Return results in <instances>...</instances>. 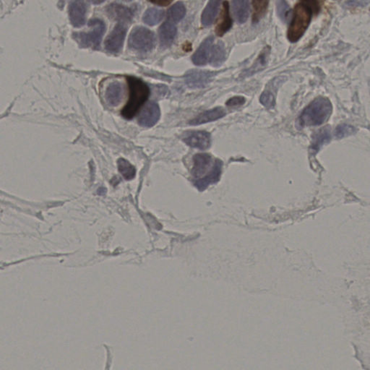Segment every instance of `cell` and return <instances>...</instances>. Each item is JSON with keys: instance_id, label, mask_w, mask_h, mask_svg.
<instances>
[{"instance_id": "603a6c76", "label": "cell", "mask_w": 370, "mask_h": 370, "mask_svg": "<svg viewBox=\"0 0 370 370\" xmlns=\"http://www.w3.org/2000/svg\"><path fill=\"white\" fill-rule=\"evenodd\" d=\"M226 59V49L222 42L213 44L209 62L213 67H219Z\"/></svg>"}, {"instance_id": "d4e9b609", "label": "cell", "mask_w": 370, "mask_h": 370, "mask_svg": "<svg viewBox=\"0 0 370 370\" xmlns=\"http://www.w3.org/2000/svg\"><path fill=\"white\" fill-rule=\"evenodd\" d=\"M186 9L183 3L179 1L171 7L168 11V20L170 22H178L185 17Z\"/></svg>"}, {"instance_id": "9c48e42d", "label": "cell", "mask_w": 370, "mask_h": 370, "mask_svg": "<svg viewBox=\"0 0 370 370\" xmlns=\"http://www.w3.org/2000/svg\"><path fill=\"white\" fill-rule=\"evenodd\" d=\"M161 115L157 103L149 102L145 106L138 117V123L145 127H151L157 123Z\"/></svg>"}, {"instance_id": "4316f807", "label": "cell", "mask_w": 370, "mask_h": 370, "mask_svg": "<svg viewBox=\"0 0 370 370\" xmlns=\"http://www.w3.org/2000/svg\"><path fill=\"white\" fill-rule=\"evenodd\" d=\"M268 1H253V22L258 23L264 17L268 7Z\"/></svg>"}, {"instance_id": "4dcf8cb0", "label": "cell", "mask_w": 370, "mask_h": 370, "mask_svg": "<svg viewBox=\"0 0 370 370\" xmlns=\"http://www.w3.org/2000/svg\"><path fill=\"white\" fill-rule=\"evenodd\" d=\"M245 101H246V100H245V98H244V97L235 96L228 100L226 105L228 106H242V105H243L245 103Z\"/></svg>"}, {"instance_id": "ac0fdd59", "label": "cell", "mask_w": 370, "mask_h": 370, "mask_svg": "<svg viewBox=\"0 0 370 370\" xmlns=\"http://www.w3.org/2000/svg\"><path fill=\"white\" fill-rule=\"evenodd\" d=\"M107 13L114 20L119 21L120 23H124L132 20L133 13L130 8L124 7L122 4H111L107 7Z\"/></svg>"}, {"instance_id": "4fadbf2b", "label": "cell", "mask_w": 370, "mask_h": 370, "mask_svg": "<svg viewBox=\"0 0 370 370\" xmlns=\"http://www.w3.org/2000/svg\"><path fill=\"white\" fill-rule=\"evenodd\" d=\"M222 169V162L220 160H216L213 165L212 170L203 178L195 181V185L199 190H203L206 189L211 184L218 182L221 174Z\"/></svg>"}, {"instance_id": "30bf717a", "label": "cell", "mask_w": 370, "mask_h": 370, "mask_svg": "<svg viewBox=\"0 0 370 370\" xmlns=\"http://www.w3.org/2000/svg\"><path fill=\"white\" fill-rule=\"evenodd\" d=\"M214 44V38L212 35L208 37L199 46L195 54L192 55V62L198 66H203L209 62L211 51Z\"/></svg>"}, {"instance_id": "e0dca14e", "label": "cell", "mask_w": 370, "mask_h": 370, "mask_svg": "<svg viewBox=\"0 0 370 370\" xmlns=\"http://www.w3.org/2000/svg\"><path fill=\"white\" fill-rule=\"evenodd\" d=\"M232 27V19L229 12V4L228 1L223 2L222 11L217 25L216 27V33L219 36H222L227 33Z\"/></svg>"}, {"instance_id": "83f0119b", "label": "cell", "mask_w": 370, "mask_h": 370, "mask_svg": "<svg viewBox=\"0 0 370 370\" xmlns=\"http://www.w3.org/2000/svg\"><path fill=\"white\" fill-rule=\"evenodd\" d=\"M270 48L266 47L264 48L261 54L258 56L256 62L254 63V65L251 68L249 69L247 72V75H253L255 72H258V70L263 68L266 65L268 62V56H269Z\"/></svg>"}, {"instance_id": "d6986e66", "label": "cell", "mask_w": 370, "mask_h": 370, "mask_svg": "<svg viewBox=\"0 0 370 370\" xmlns=\"http://www.w3.org/2000/svg\"><path fill=\"white\" fill-rule=\"evenodd\" d=\"M282 81L280 77L275 79L268 85V88L262 93L260 101L267 109H273L276 104V92L279 82Z\"/></svg>"}, {"instance_id": "484cf974", "label": "cell", "mask_w": 370, "mask_h": 370, "mask_svg": "<svg viewBox=\"0 0 370 370\" xmlns=\"http://www.w3.org/2000/svg\"><path fill=\"white\" fill-rule=\"evenodd\" d=\"M118 169L119 172L123 176L124 178L127 180H130L135 177L136 169L130 164V162L124 158H119L117 161Z\"/></svg>"}, {"instance_id": "2e32d148", "label": "cell", "mask_w": 370, "mask_h": 370, "mask_svg": "<svg viewBox=\"0 0 370 370\" xmlns=\"http://www.w3.org/2000/svg\"><path fill=\"white\" fill-rule=\"evenodd\" d=\"M226 114L225 110L223 109L222 107L214 108V109L208 110V111H204L202 114H199L198 117L190 121V124H191V125H199V124L213 122V121L218 120V119L224 117Z\"/></svg>"}, {"instance_id": "9a60e30c", "label": "cell", "mask_w": 370, "mask_h": 370, "mask_svg": "<svg viewBox=\"0 0 370 370\" xmlns=\"http://www.w3.org/2000/svg\"><path fill=\"white\" fill-rule=\"evenodd\" d=\"M160 43L163 48H167L172 46L173 42L177 35V27L170 22H166L160 27L159 31Z\"/></svg>"}, {"instance_id": "8992f818", "label": "cell", "mask_w": 370, "mask_h": 370, "mask_svg": "<svg viewBox=\"0 0 370 370\" xmlns=\"http://www.w3.org/2000/svg\"><path fill=\"white\" fill-rule=\"evenodd\" d=\"M127 27L125 24L119 23L114 27L105 41V48L111 53H118L123 46Z\"/></svg>"}, {"instance_id": "7c38bea8", "label": "cell", "mask_w": 370, "mask_h": 370, "mask_svg": "<svg viewBox=\"0 0 370 370\" xmlns=\"http://www.w3.org/2000/svg\"><path fill=\"white\" fill-rule=\"evenodd\" d=\"M212 162V157L208 153H198L193 158V168L192 175L195 178L202 177L209 169Z\"/></svg>"}, {"instance_id": "52a82bcc", "label": "cell", "mask_w": 370, "mask_h": 370, "mask_svg": "<svg viewBox=\"0 0 370 370\" xmlns=\"http://www.w3.org/2000/svg\"><path fill=\"white\" fill-rule=\"evenodd\" d=\"M214 75V72L209 71L192 69L185 74V80L187 86L190 88H204L212 80Z\"/></svg>"}, {"instance_id": "7402d4cb", "label": "cell", "mask_w": 370, "mask_h": 370, "mask_svg": "<svg viewBox=\"0 0 370 370\" xmlns=\"http://www.w3.org/2000/svg\"><path fill=\"white\" fill-rule=\"evenodd\" d=\"M331 139V130L329 127L321 129L313 135L311 148L313 151H319L320 148L326 143H329Z\"/></svg>"}, {"instance_id": "1f68e13d", "label": "cell", "mask_w": 370, "mask_h": 370, "mask_svg": "<svg viewBox=\"0 0 370 370\" xmlns=\"http://www.w3.org/2000/svg\"><path fill=\"white\" fill-rule=\"evenodd\" d=\"M153 4H158L161 6H167L168 4H170L171 1H152Z\"/></svg>"}, {"instance_id": "f546056e", "label": "cell", "mask_w": 370, "mask_h": 370, "mask_svg": "<svg viewBox=\"0 0 370 370\" xmlns=\"http://www.w3.org/2000/svg\"><path fill=\"white\" fill-rule=\"evenodd\" d=\"M276 4H277L278 14H279L281 20L286 22L288 19L289 10H290L289 4L286 1H278Z\"/></svg>"}, {"instance_id": "ffe728a7", "label": "cell", "mask_w": 370, "mask_h": 370, "mask_svg": "<svg viewBox=\"0 0 370 370\" xmlns=\"http://www.w3.org/2000/svg\"><path fill=\"white\" fill-rule=\"evenodd\" d=\"M232 10L236 20L242 24L246 22L249 16L250 3L247 0H235L232 1Z\"/></svg>"}, {"instance_id": "5bb4252c", "label": "cell", "mask_w": 370, "mask_h": 370, "mask_svg": "<svg viewBox=\"0 0 370 370\" xmlns=\"http://www.w3.org/2000/svg\"><path fill=\"white\" fill-rule=\"evenodd\" d=\"M123 96V85L119 82H113L110 83L105 92V98H106V102L111 106H116L120 103Z\"/></svg>"}, {"instance_id": "44dd1931", "label": "cell", "mask_w": 370, "mask_h": 370, "mask_svg": "<svg viewBox=\"0 0 370 370\" xmlns=\"http://www.w3.org/2000/svg\"><path fill=\"white\" fill-rule=\"evenodd\" d=\"M219 6L220 1H210L208 3L203 14H202L201 21L203 25L209 26L213 23L216 15H217Z\"/></svg>"}, {"instance_id": "8fae6325", "label": "cell", "mask_w": 370, "mask_h": 370, "mask_svg": "<svg viewBox=\"0 0 370 370\" xmlns=\"http://www.w3.org/2000/svg\"><path fill=\"white\" fill-rule=\"evenodd\" d=\"M86 12V4L84 1H76L71 3L69 6V16L74 26L81 27L85 24Z\"/></svg>"}, {"instance_id": "f1b7e54d", "label": "cell", "mask_w": 370, "mask_h": 370, "mask_svg": "<svg viewBox=\"0 0 370 370\" xmlns=\"http://www.w3.org/2000/svg\"><path fill=\"white\" fill-rule=\"evenodd\" d=\"M356 132L355 127L348 124H340L336 127L335 135L337 138L341 139L344 137L350 136Z\"/></svg>"}, {"instance_id": "6da1fadb", "label": "cell", "mask_w": 370, "mask_h": 370, "mask_svg": "<svg viewBox=\"0 0 370 370\" xmlns=\"http://www.w3.org/2000/svg\"><path fill=\"white\" fill-rule=\"evenodd\" d=\"M319 3L316 1H300L294 9L293 17L291 21L287 38L292 43L298 41L305 34L311 22L314 12H318Z\"/></svg>"}, {"instance_id": "3957f363", "label": "cell", "mask_w": 370, "mask_h": 370, "mask_svg": "<svg viewBox=\"0 0 370 370\" xmlns=\"http://www.w3.org/2000/svg\"><path fill=\"white\" fill-rule=\"evenodd\" d=\"M127 81L130 89V97L121 114L125 119H131L135 117L137 111L148 99L150 90L143 80L137 77L127 76Z\"/></svg>"}, {"instance_id": "7a4b0ae2", "label": "cell", "mask_w": 370, "mask_h": 370, "mask_svg": "<svg viewBox=\"0 0 370 370\" xmlns=\"http://www.w3.org/2000/svg\"><path fill=\"white\" fill-rule=\"evenodd\" d=\"M332 110L329 98L318 97L302 111L298 119L299 125L302 127L321 125L331 117Z\"/></svg>"}, {"instance_id": "cb8c5ba5", "label": "cell", "mask_w": 370, "mask_h": 370, "mask_svg": "<svg viewBox=\"0 0 370 370\" xmlns=\"http://www.w3.org/2000/svg\"><path fill=\"white\" fill-rule=\"evenodd\" d=\"M164 12L156 8H149L145 11L143 20L145 23L149 25H155L164 18Z\"/></svg>"}, {"instance_id": "ba28073f", "label": "cell", "mask_w": 370, "mask_h": 370, "mask_svg": "<svg viewBox=\"0 0 370 370\" xmlns=\"http://www.w3.org/2000/svg\"><path fill=\"white\" fill-rule=\"evenodd\" d=\"M184 142L192 148L206 150L211 144V137L209 132L205 131H192L187 132L183 137Z\"/></svg>"}, {"instance_id": "277c9868", "label": "cell", "mask_w": 370, "mask_h": 370, "mask_svg": "<svg viewBox=\"0 0 370 370\" xmlns=\"http://www.w3.org/2000/svg\"><path fill=\"white\" fill-rule=\"evenodd\" d=\"M155 35L145 27H135L131 32L129 45L133 49L140 51H151L155 45Z\"/></svg>"}, {"instance_id": "5b68a950", "label": "cell", "mask_w": 370, "mask_h": 370, "mask_svg": "<svg viewBox=\"0 0 370 370\" xmlns=\"http://www.w3.org/2000/svg\"><path fill=\"white\" fill-rule=\"evenodd\" d=\"M88 25L91 28L90 31L88 33H77V40L82 46L98 48L106 31V25L103 21L97 18L90 20Z\"/></svg>"}]
</instances>
